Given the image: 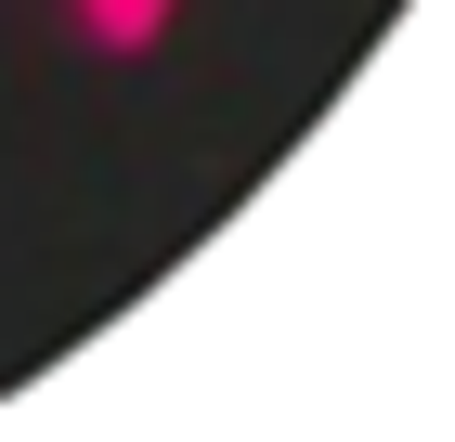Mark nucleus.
<instances>
[{"instance_id":"nucleus-1","label":"nucleus","mask_w":455,"mask_h":442,"mask_svg":"<svg viewBox=\"0 0 455 442\" xmlns=\"http://www.w3.org/2000/svg\"><path fill=\"white\" fill-rule=\"evenodd\" d=\"M66 27L92 39V52H156V39L182 27V0H66Z\"/></svg>"}]
</instances>
